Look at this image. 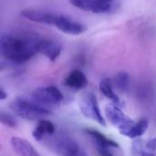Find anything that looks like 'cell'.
I'll return each mask as SVG.
<instances>
[{
  "label": "cell",
  "instance_id": "cell-1",
  "mask_svg": "<svg viewBox=\"0 0 156 156\" xmlns=\"http://www.w3.org/2000/svg\"><path fill=\"white\" fill-rule=\"evenodd\" d=\"M40 38L36 35L17 37L0 31V57L14 63H25L37 53Z\"/></svg>",
  "mask_w": 156,
  "mask_h": 156
},
{
  "label": "cell",
  "instance_id": "cell-2",
  "mask_svg": "<svg viewBox=\"0 0 156 156\" xmlns=\"http://www.w3.org/2000/svg\"><path fill=\"white\" fill-rule=\"evenodd\" d=\"M9 110L17 117L27 121H40L52 113L49 107L33 98L16 97L9 103Z\"/></svg>",
  "mask_w": 156,
  "mask_h": 156
},
{
  "label": "cell",
  "instance_id": "cell-3",
  "mask_svg": "<svg viewBox=\"0 0 156 156\" xmlns=\"http://www.w3.org/2000/svg\"><path fill=\"white\" fill-rule=\"evenodd\" d=\"M104 112H105L106 119L109 121V122L112 125L116 126L119 129L121 134L128 137L131 129L133 128L135 122L131 118H129L124 114V112L122 111L120 106L116 105L113 102L109 103L106 105L104 109Z\"/></svg>",
  "mask_w": 156,
  "mask_h": 156
},
{
  "label": "cell",
  "instance_id": "cell-4",
  "mask_svg": "<svg viewBox=\"0 0 156 156\" xmlns=\"http://www.w3.org/2000/svg\"><path fill=\"white\" fill-rule=\"evenodd\" d=\"M79 107L84 117L95 121L102 126H106V120L102 116L97 98L92 92H85L80 97Z\"/></svg>",
  "mask_w": 156,
  "mask_h": 156
},
{
  "label": "cell",
  "instance_id": "cell-5",
  "mask_svg": "<svg viewBox=\"0 0 156 156\" xmlns=\"http://www.w3.org/2000/svg\"><path fill=\"white\" fill-rule=\"evenodd\" d=\"M50 148L58 156H77L83 149L72 138L58 135L49 141Z\"/></svg>",
  "mask_w": 156,
  "mask_h": 156
},
{
  "label": "cell",
  "instance_id": "cell-6",
  "mask_svg": "<svg viewBox=\"0 0 156 156\" xmlns=\"http://www.w3.org/2000/svg\"><path fill=\"white\" fill-rule=\"evenodd\" d=\"M32 98L41 104L50 107L58 105L64 100V95L57 87L48 86L35 90L32 93Z\"/></svg>",
  "mask_w": 156,
  "mask_h": 156
},
{
  "label": "cell",
  "instance_id": "cell-7",
  "mask_svg": "<svg viewBox=\"0 0 156 156\" xmlns=\"http://www.w3.org/2000/svg\"><path fill=\"white\" fill-rule=\"evenodd\" d=\"M53 26L56 27L58 30L62 31L63 33H66L69 35H74V36L80 35L87 30L86 26L79 22L73 21L68 16H65L59 14H58V16Z\"/></svg>",
  "mask_w": 156,
  "mask_h": 156
},
{
  "label": "cell",
  "instance_id": "cell-8",
  "mask_svg": "<svg viewBox=\"0 0 156 156\" xmlns=\"http://www.w3.org/2000/svg\"><path fill=\"white\" fill-rule=\"evenodd\" d=\"M21 16L36 23L53 26L58 16V14L43 11V10H37V9H25L21 11Z\"/></svg>",
  "mask_w": 156,
  "mask_h": 156
},
{
  "label": "cell",
  "instance_id": "cell-9",
  "mask_svg": "<svg viewBox=\"0 0 156 156\" xmlns=\"http://www.w3.org/2000/svg\"><path fill=\"white\" fill-rule=\"evenodd\" d=\"M61 46L49 39L40 38L37 45V53L47 57L50 61H55L61 53Z\"/></svg>",
  "mask_w": 156,
  "mask_h": 156
},
{
  "label": "cell",
  "instance_id": "cell-10",
  "mask_svg": "<svg viewBox=\"0 0 156 156\" xmlns=\"http://www.w3.org/2000/svg\"><path fill=\"white\" fill-rule=\"evenodd\" d=\"M10 144L13 150L19 156H42L26 139L14 136L11 138Z\"/></svg>",
  "mask_w": 156,
  "mask_h": 156
},
{
  "label": "cell",
  "instance_id": "cell-11",
  "mask_svg": "<svg viewBox=\"0 0 156 156\" xmlns=\"http://www.w3.org/2000/svg\"><path fill=\"white\" fill-rule=\"evenodd\" d=\"M64 84L70 89L80 90L85 89L88 86L89 80L82 71L79 69H74L70 71L65 78Z\"/></svg>",
  "mask_w": 156,
  "mask_h": 156
},
{
  "label": "cell",
  "instance_id": "cell-12",
  "mask_svg": "<svg viewBox=\"0 0 156 156\" xmlns=\"http://www.w3.org/2000/svg\"><path fill=\"white\" fill-rule=\"evenodd\" d=\"M55 133L56 127L54 123L48 120L42 119L38 121L37 126L32 132V135L37 142H42L47 136H52Z\"/></svg>",
  "mask_w": 156,
  "mask_h": 156
},
{
  "label": "cell",
  "instance_id": "cell-13",
  "mask_svg": "<svg viewBox=\"0 0 156 156\" xmlns=\"http://www.w3.org/2000/svg\"><path fill=\"white\" fill-rule=\"evenodd\" d=\"M85 132L93 138V140L95 141L97 145H101L104 147H108V148H119V144L109 139L108 137H106L105 135H103L101 133L93 130V129H86Z\"/></svg>",
  "mask_w": 156,
  "mask_h": 156
},
{
  "label": "cell",
  "instance_id": "cell-14",
  "mask_svg": "<svg viewBox=\"0 0 156 156\" xmlns=\"http://www.w3.org/2000/svg\"><path fill=\"white\" fill-rule=\"evenodd\" d=\"M100 90L101 91V93L107 97L108 99H110L113 103H115L118 106H121V101L119 99V97L116 95V93L113 91V88H112V80L109 78L103 79L101 80V83H100Z\"/></svg>",
  "mask_w": 156,
  "mask_h": 156
},
{
  "label": "cell",
  "instance_id": "cell-15",
  "mask_svg": "<svg viewBox=\"0 0 156 156\" xmlns=\"http://www.w3.org/2000/svg\"><path fill=\"white\" fill-rule=\"evenodd\" d=\"M148 126H149L148 120L145 118L141 119L139 122L134 123V125L131 129V132H130L128 137L131 139H137V138L143 136L145 133V132L147 131Z\"/></svg>",
  "mask_w": 156,
  "mask_h": 156
},
{
  "label": "cell",
  "instance_id": "cell-16",
  "mask_svg": "<svg viewBox=\"0 0 156 156\" xmlns=\"http://www.w3.org/2000/svg\"><path fill=\"white\" fill-rule=\"evenodd\" d=\"M129 82H130V77L129 74L125 71L119 72L114 78V83L120 91L127 90L129 87Z\"/></svg>",
  "mask_w": 156,
  "mask_h": 156
},
{
  "label": "cell",
  "instance_id": "cell-17",
  "mask_svg": "<svg viewBox=\"0 0 156 156\" xmlns=\"http://www.w3.org/2000/svg\"><path fill=\"white\" fill-rule=\"evenodd\" d=\"M132 151L133 156H154V154L144 150V144L142 140L140 139H135V141L133 143L132 145Z\"/></svg>",
  "mask_w": 156,
  "mask_h": 156
},
{
  "label": "cell",
  "instance_id": "cell-18",
  "mask_svg": "<svg viewBox=\"0 0 156 156\" xmlns=\"http://www.w3.org/2000/svg\"><path fill=\"white\" fill-rule=\"evenodd\" d=\"M69 3L83 11H89L91 12L93 8V2L92 0H69Z\"/></svg>",
  "mask_w": 156,
  "mask_h": 156
},
{
  "label": "cell",
  "instance_id": "cell-19",
  "mask_svg": "<svg viewBox=\"0 0 156 156\" xmlns=\"http://www.w3.org/2000/svg\"><path fill=\"white\" fill-rule=\"evenodd\" d=\"M0 122L10 128H15L16 126V121L14 116L5 112H0Z\"/></svg>",
  "mask_w": 156,
  "mask_h": 156
},
{
  "label": "cell",
  "instance_id": "cell-20",
  "mask_svg": "<svg viewBox=\"0 0 156 156\" xmlns=\"http://www.w3.org/2000/svg\"><path fill=\"white\" fill-rule=\"evenodd\" d=\"M93 2V8H92V13H95V14H101V13H106V12H109L111 7H112V5L111 3H94V1L92 0Z\"/></svg>",
  "mask_w": 156,
  "mask_h": 156
},
{
  "label": "cell",
  "instance_id": "cell-21",
  "mask_svg": "<svg viewBox=\"0 0 156 156\" xmlns=\"http://www.w3.org/2000/svg\"><path fill=\"white\" fill-rule=\"evenodd\" d=\"M97 150H98V153L100 154L101 156H113V154L110 152V148L108 147H104V146H101V145H97Z\"/></svg>",
  "mask_w": 156,
  "mask_h": 156
},
{
  "label": "cell",
  "instance_id": "cell-22",
  "mask_svg": "<svg viewBox=\"0 0 156 156\" xmlns=\"http://www.w3.org/2000/svg\"><path fill=\"white\" fill-rule=\"evenodd\" d=\"M145 149L148 152H154L156 150V138H154L150 141H148L145 144Z\"/></svg>",
  "mask_w": 156,
  "mask_h": 156
},
{
  "label": "cell",
  "instance_id": "cell-23",
  "mask_svg": "<svg viewBox=\"0 0 156 156\" xmlns=\"http://www.w3.org/2000/svg\"><path fill=\"white\" fill-rule=\"evenodd\" d=\"M6 98H7V94H6V92H5L3 89H1V88H0V101H5Z\"/></svg>",
  "mask_w": 156,
  "mask_h": 156
},
{
  "label": "cell",
  "instance_id": "cell-24",
  "mask_svg": "<svg viewBox=\"0 0 156 156\" xmlns=\"http://www.w3.org/2000/svg\"><path fill=\"white\" fill-rule=\"evenodd\" d=\"M93 1H94V3L99 4V3H111L113 0H93Z\"/></svg>",
  "mask_w": 156,
  "mask_h": 156
},
{
  "label": "cell",
  "instance_id": "cell-25",
  "mask_svg": "<svg viewBox=\"0 0 156 156\" xmlns=\"http://www.w3.org/2000/svg\"><path fill=\"white\" fill-rule=\"evenodd\" d=\"M3 68H4V66H3V65H2V64L0 63V70H1V69H2Z\"/></svg>",
  "mask_w": 156,
  "mask_h": 156
}]
</instances>
